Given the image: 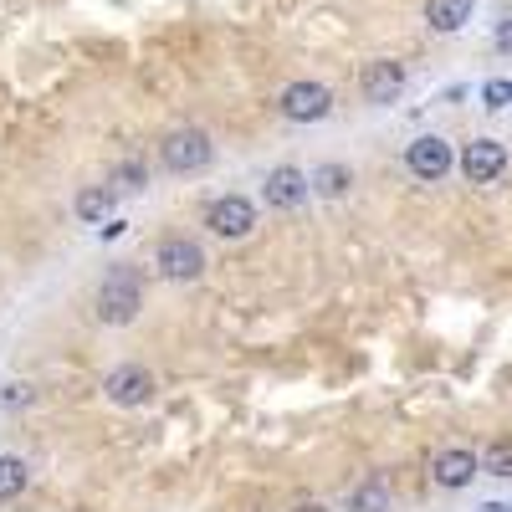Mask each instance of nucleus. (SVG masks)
Returning a JSON list of instances; mask_svg holds the SVG:
<instances>
[{"mask_svg":"<svg viewBox=\"0 0 512 512\" xmlns=\"http://www.w3.org/2000/svg\"><path fill=\"white\" fill-rule=\"evenodd\" d=\"M502 169H507V149L497 139H472L461 149V175L472 185H497Z\"/></svg>","mask_w":512,"mask_h":512,"instance_id":"obj_9","label":"nucleus"},{"mask_svg":"<svg viewBox=\"0 0 512 512\" xmlns=\"http://www.w3.org/2000/svg\"><path fill=\"white\" fill-rule=\"evenodd\" d=\"M451 164H456V154H451V144L436 139V134H420V139L405 149V169H410L415 180H425V185L446 180V175H451Z\"/></svg>","mask_w":512,"mask_h":512,"instance_id":"obj_6","label":"nucleus"},{"mask_svg":"<svg viewBox=\"0 0 512 512\" xmlns=\"http://www.w3.org/2000/svg\"><path fill=\"white\" fill-rule=\"evenodd\" d=\"M0 400H11V405H26V400H31V390H26V384H11V395H0Z\"/></svg>","mask_w":512,"mask_h":512,"instance_id":"obj_21","label":"nucleus"},{"mask_svg":"<svg viewBox=\"0 0 512 512\" xmlns=\"http://www.w3.org/2000/svg\"><path fill=\"white\" fill-rule=\"evenodd\" d=\"M292 512H328V507H318V502H303V507H292Z\"/></svg>","mask_w":512,"mask_h":512,"instance_id":"obj_22","label":"nucleus"},{"mask_svg":"<svg viewBox=\"0 0 512 512\" xmlns=\"http://www.w3.org/2000/svg\"><path fill=\"white\" fill-rule=\"evenodd\" d=\"M482 472H492V477H512V441H492V446H487Z\"/></svg>","mask_w":512,"mask_h":512,"instance_id":"obj_18","label":"nucleus"},{"mask_svg":"<svg viewBox=\"0 0 512 512\" xmlns=\"http://www.w3.org/2000/svg\"><path fill=\"white\" fill-rule=\"evenodd\" d=\"M359 88H364V98H369L374 108L395 103V98L405 93V67H400V62H390V57H379V62H369V67H364Z\"/></svg>","mask_w":512,"mask_h":512,"instance_id":"obj_10","label":"nucleus"},{"mask_svg":"<svg viewBox=\"0 0 512 512\" xmlns=\"http://www.w3.org/2000/svg\"><path fill=\"white\" fill-rule=\"evenodd\" d=\"M262 200L272 205V210H297L308 200V175L297 164H282V169H272L267 175V185H262Z\"/></svg>","mask_w":512,"mask_h":512,"instance_id":"obj_11","label":"nucleus"},{"mask_svg":"<svg viewBox=\"0 0 512 512\" xmlns=\"http://www.w3.org/2000/svg\"><path fill=\"white\" fill-rule=\"evenodd\" d=\"M210 159H216V144H210L205 128H169L164 144H159V164L169 175H195Z\"/></svg>","mask_w":512,"mask_h":512,"instance_id":"obj_2","label":"nucleus"},{"mask_svg":"<svg viewBox=\"0 0 512 512\" xmlns=\"http://www.w3.org/2000/svg\"><path fill=\"white\" fill-rule=\"evenodd\" d=\"M205 226L216 231L221 241H241V236L256 231V205H251L246 195H221V200H210Z\"/></svg>","mask_w":512,"mask_h":512,"instance_id":"obj_3","label":"nucleus"},{"mask_svg":"<svg viewBox=\"0 0 512 512\" xmlns=\"http://www.w3.org/2000/svg\"><path fill=\"white\" fill-rule=\"evenodd\" d=\"M482 477V456L477 451H466V446H446L431 456V482L446 487V492H461V487H472Z\"/></svg>","mask_w":512,"mask_h":512,"instance_id":"obj_7","label":"nucleus"},{"mask_svg":"<svg viewBox=\"0 0 512 512\" xmlns=\"http://www.w3.org/2000/svg\"><path fill=\"white\" fill-rule=\"evenodd\" d=\"M154 374L149 369H139V364H118L108 379H103V395L113 400V405H123V410H139V405H149L154 400Z\"/></svg>","mask_w":512,"mask_h":512,"instance_id":"obj_8","label":"nucleus"},{"mask_svg":"<svg viewBox=\"0 0 512 512\" xmlns=\"http://www.w3.org/2000/svg\"><path fill=\"white\" fill-rule=\"evenodd\" d=\"M154 267H159L164 282H195V277L205 272V251H200L195 241H185V236H169V241H159V251H154Z\"/></svg>","mask_w":512,"mask_h":512,"instance_id":"obj_4","label":"nucleus"},{"mask_svg":"<svg viewBox=\"0 0 512 512\" xmlns=\"http://www.w3.org/2000/svg\"><path fill=\"white\" fill-rule=\"evenodd\" d=\"M277 108L292 123H323L333 113V93L323 88V82H292V88H282Z\"/></svg>","mask_w":512,"mask_h":512,"instance_id":"obj_5","label":"nucleus"},{"mask_svg":"<svg viewBox=\"0 0 512 512\" xmlns=\"http://www.w3.org/2000/svg\"><path fill=\"white\" fill-rule=\"evenodd\" d=\"M108 185H113V195H139V190L149 185V175H144V164H139V159H128V164L113 169V180H108Z\"/></svg>","mask_w":512,"mask_h":512,"instance_id":"obj_17","label":"nucleus"},{"mask_svg":"<svg viewBox=\"0 0 512 512\" xmlns=\"http://www.w3.org/2000/svg\"><path fill=\"white\" fill-rule=\"evenodd\" d=\"M113 205H118L113 185H82V190H77V200H72V210H77V221H82V226L108 221V216H113Z\"/></svg>","mask_w":512,"mask_h":512,"instance_id":"obj_12","label":"nucleus"},{"mask_svg":"<svg viewBox=\"0 0 512 512\" xmlns=\"http://www.w3.org/2000/svg\"><path fill=\"white\" fill-rule=\"evenodd\" d=\"M472 6L477 0H425V26L451 36V31H461L466 21H472Z\"/></svg>","mask_w":512,"mask_h":512,"instance_id":"obj_13","label":"nucleus"},{"mask_svg":"<svg viewBox=\"0 0 512 512\" xmlns=\"http://www.w3.org/2000/svg\"><path fill=\"white\" fill-rule=\"evenodd\" d=\"M482 98H487V108H507L512 103V82L507 77H492L487 88H482Z\"/></svg>","mask_w":512,"mask_h":512,"instance_id":"obj_19","label":"nucleus"},{"mask_svg":"<svg viewBox=\"0 0 512 512\" xmlns=\"http://www.w3.org/2000/svg\"><path fill=\"white\" fill-rule=\"evenodd\" d=\"M26 482H31L26 461H21V456H0V502L21 497V492H26Z\"/></svg>","mask_w":512,"mask_h":512,"instance_id":"obj_14","label":"nucleus"},{"mask_svg":"<svg viewBox=\"0 0 512 512\" xmlns=\"http://www.w3.org/2000/svg\"><path fill=\"white\" fill-rule=\"evenodd\" d=\"M349 180H354V175H349L344 164H323L318 175L308 180V190H318V195H328V200H333V195H344V190H349Z\"/></svg>","mask_w":512,"mask_h":512,"instance_id":"obj_15","label":"nucleus"},{"mask_svg":"<svg viewBox=\"0 0 512 512\" xmlns=\"http://www.w3.org/2000/svg\"><path fill=\"white\" fill-rule=\"evenodd\" d=\"M93 313L108 328H128L144 313V277L134 267H108L98 282V297H93Z\"/></svg>","mask_w":512,"mask_h":512,"instance_id":"obj_1","label":"nucleus"},{"mask_svg":"<svg viewBox=\"0 0 512 512\" xmlns=\"http://www.w3.org/2000/svg\"><path fill=\"white\" fill-rule=\"evenodd\" d=\"M349 512H390V487H384V482H364L349 497Z\"/></svg>","mask_w":512,"mask_h":512,"instance_id":"obj_16","label":"nucleus"},{"mask_svg":"<svg viewBox=\"0 0 512 512\" xmlns=\"http://www.w3.org/2000/svg\"><path fill=\"white\" fill-rule=\"evenodd\" d=\"M497 52H512V16L497 26Z\"/></svg>","mask_w":512,"mask_h":512,"instance_id":"obj_20","label":"nucleus"}]
</instances>
